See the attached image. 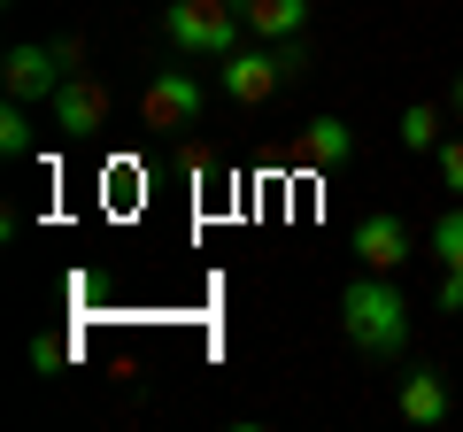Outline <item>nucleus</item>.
Listing matches in <instances>:
<instances>
[{
  "label": "nucleus",
  "mask_w": 463,
  "mask_h": 432,
  "mask_svg": "<svg viewBox=\"0 0 463 432\" xmlns=\"http://www.w3.org/2000/svg\"><path fill=\"white\" fill-rule=\"evenodd\" d=\"M78 70V39H62V47H8V62H0V78H8V100H32V108H47L54 93H62V78Z\"/></svg>",
  "instance_id": "obj_4"
},
{
  "label": "nucleus",
  "mask_w": 463,
  "mask_h": 432,
  "mask_svg": "<svg viewBox=\"0 0 463 432\" xmlns=\"http://www.w3.org/2000/svg\"><path fill=\"white\" fill-rule=\"evenodd\" d=\"M32 363L47 371V379H62V363H70V340H47V333H39V340H32Z\"/></svg>",
  "instance_id": "obj_15"
},
{
  "label": "nucleus",
  "mask_w": 463,
  "mask_h": 432,
  "mask_svg": "<svg viewBox=\"0 0 463 432\" xmlns=\"http://www.w3.org/2000/svg\"><path fill=\"white\" fill-rule=\"evenodd\" d=\"M0 155H8V163L32 155V100H8V108H0Z\"/></svg>",
  "instance_id": "obj_13"
},
{
  "label": "nucleus",
  "mask_w": 463,
  "mask_h": 432,
  "mask_svg": "<svg viewBox=\"0 0 463 432\" xmlns=\"http://www.w3.org/2000/svg\"><path fill=\"white\" fill-rule=\"evenodd\" d=\"M394 139H402L410 155H440V139H448V108H432V100H410Z\"/></svg>",
  "instance_id": "obj_11"
},
{
  "label": "nucleus",
  "mask_w": 463,
  "mask_h": 432,
  "mask_svg": "<svg viewBox=\"0 0 463 432\" xmlns=\"http://www.w3.org/2000/svg\"><path fill=\"white\" fill-rule=\"evenodd\" d=\"M448 117H456V124H463V78H456V85H448Z\"/></svg>",
  "instance_id": "obj_17"
},
{
  "label": "nucleus",
  "mask_w": 463,
  "mask_h": 432,
  "mask_svg": "<svg viewBox=\"0 0 463 432\" xmlns=\"http://www.w3.org/2000/svg\"><path fill=\"white\" fill-rule=\"evenodd\" d=\"M417 255V239H410V224H402L394 209H371L364 224H355V263L364 270H402Z\"/></svg>",
  "instance_id": "obj_7"
},
{
  "label": "nucleus",
  "mask_w": 463,
  "mask_h": 432,
  "mask_svg": "<svg viewBox=\"0 0 463 432\" xmlns=\"http://www.w3.org/2000/svg\"><path fill=\"white\" fill-rule=\"evenodd\" d=\"M440 185L463 201V132H448V139H440Z\"/></svg>",
  "instance_id": "obj_14"
},
{
  "label": "nucleus",
  "mask_w": 463,
  "mask_h": 432,
  "mask_svg": "<svg viewBox=\"0 0 463 432\" xmlns=\"http://www.w3.org/2000/svg\"><path fill=\"white\" fill-rule=\"evenodd\" d=\"M394 409L410 417V425H440V417H448V379H440V371H425V363H417V371H402Z\"/></svg>",
  "instance_id": "obj_9"
},
{
  "label": "nucleus",
  "mask_w": 463,
  "mask_h": 432,
  "mask_svg": "<svg viewBox=\"0 0 463 432\" xmlns=\"http://www.w3.org/2000/svg\"><path fill=\"white\" fill-rule=\"evenodd\" d=\"M240 32H248L240 0H170V16H163V39L178 54H201V62H224L240 47Z\"/></svg>",
  "instance_id": "obj_3"
},
{
  "label": "nucleus",
  "mask_w": 463,
  "mask_h": 432,
  "mask_svg": "<svg viewBox=\"0 0 463 432\" xmlns=\"http://www.w3.org/2000/svg\"><path fill=\"white\" fill-rule=\"evenodd\" d=\"M201 85L185 78V70H163V78H147V93H139V117L155 124V132H178V124H194L201 117Z\"/></svg>",
  "instance_id": "obj_6"
},
{
  "label": "nucleus",
  "mask_w": 463,
  "mask_h": 432,
  "mask_svg": "<svg viewBox=\"0 0 463 432\" xmlns=\"http://www.w3.org/2000/svg\"><path fill=\"white\" fill-rule=\"evenodd\" d=\"M425 248H432V263H440V270H463V209H448L440 224H432Z\"/></svg>",
  "instance_id": "obj_12"
},
{
  "label": "nucleus",
  "mask_w": 463,
  "mask_h": 432,
  "mask_svg": "<svg viewBox=\"0 0 463 432\" xmlns=\"http://www.w3.org/2000/svg\"><path fill=\"white\" fill-rule=\"evenodd\" d=\"M432 301H440V309H456V316H463V270H440V294H432Z\"/></svg>",
  "instance_id": "obj_16"
},
{
  "label": "nucleus",
  "mask_w": 463,
  "mask_h": 432,
  "mask_svg": "<svg viewBox=\"0 0 463 432\" xmlns=\"http://www.w3.org/2000/svg\"><path fill=\"white\" fill-rule=\"evenodd\" d=\"M309 70V39H240V47L216 62V93L224 100H240V108H263L270 93H279L286 78H301Z\"/></svg>",
  "instance_id": "obj_2"
},
{
  "label": "nucleus",
  "mask_w": 463,
  "mask_h": 432,
  "mask_svg": "<svg viewBox=\"0 0 463 432\" xmlns=\"http://www.w3.org/2000/svg\"><path fill=\"white\" fill-rule=\"evenodd\" d=\"M340 333L371 363H402L410 355V294L394 286V270H355L340 294Z\"/></svg>",
  "instance_id": "obj_1"
},
{
  "label": "nucleus",
  "mask_w": 463,
  "mask_h": 432,
  "mask_svg": "<svg viewBox=\"0 0 463 432\" xmlns=\"http://www.w3.org/2000/svg\"><path fill=\"white\" fill-rule=\"evenodd\" d=\"M47 124H54L62 139H93V132H109V85L85 78V70H70L62 93L47 100Z\"/></svg>",
  "instance_id": "obj_5"
},
{
  "label": "nucleus",
  "mask_w": 463,
  "mask_h": 432,
  "mask_svg": "<svg viewBox=\"0 0 463 432\" xmlns=\"http://www.w3.org/2000/svg\"><path fill=\"white\" fill-rule=\"evenodd\" d=\"M294 155L309 170H340L347 155H355V132H347L340 117H309V124H301V139H294Z\"/></svg>",
  "instance_id": "obj_8"
},
{
  "label": "nucleus",
  "mask_w": 463,
  "mask_h": 432,
  "mask_svg": "<svg viewBox=\"0 0 463 432\" xmlns=\"http://www.w3.org/2000/svg\"><path fill=\"white\" fill-rule=\"evenodd\" d=\"M255 39H301L309 32V0H240Z\"/></svg>",
  "instance_id": "obj_10"
}]
</instances>
